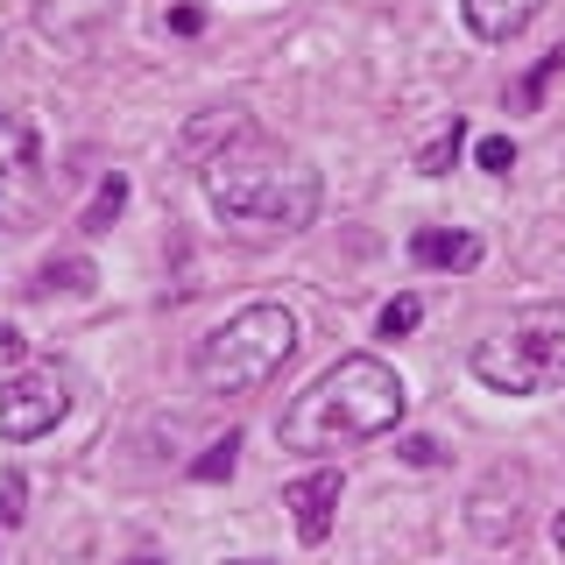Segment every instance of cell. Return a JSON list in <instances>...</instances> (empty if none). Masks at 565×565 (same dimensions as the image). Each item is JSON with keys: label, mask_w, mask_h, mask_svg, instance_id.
<instances>
[{"label": "cell", "mask_w": 565, "mask_h": 565, "mask_svg": "<svg viewBox=\"0 0 565 565\" xmlns=\"http://www.w3.org/2000/svg\"><path fill=\"white\" fill-rule=\"evenodd\" d=\"M403 411H411V388H403V375L382 353H340L326 375H311L290 396L276 438L290 452H347V446L396 431Z\"/></svg>", "instance_id": "obj_1"}, {"label": "cell", "mask_w": 565, "mask_h": 565, "mask_svg": "<svg viewBox=\"0 0 565 565\" xmlns=\"http://www.w3.org/2000/svg\"><path fill=\"white\" fill-rule=\"evenodd\" d=\"M199 184H205L212 220H220L226 234H247V241L305 234V226L318 220V170L305 163V156L262 141V135H241L234 149H220L199 170Z\"/></svg>", "instance_id": "obj_2"}, {"label": "cell", "mask_w": 565, "mask_h": 565, "mask_svg": "<svg viewBox=\"0 0 565 565\" xmlns=\"http://www.w3.org/2000/svg\"><path fill=\"white\" fill-rule=\"evenodd\" d=\"M290 353H297V318L290 311L282 305H241L199 340L191 367H199V382L212 396H255V388H269L282 375Z\"/></svg>", "instance_id": "obj_3"}, {"label": "cell", "mask_w": 565, "mask_h": 565, "mask_svg": "<svg viewBox=\"0 0 565 565\" xmlns=\"http://www.w3.org/2000/svg\"><path fill=\"white\" fill-rule=\"evenodd\" d=\"M467 367L481 375L494 396H537V388L565 382V297L523 305L502 332H488L467 353Z\"/></svg>", "instance_id": "obj_4"}, {"label": "cell", "mask_w": 565, "mask_h": 565, "mask_svg": "<svg viewBox=\"0 0 565 565\" xmlns=\"http://www.w3.org/2000/svg\"><path fill=\"white\" fill-rule=\"evenodd\" d=\"M71 411V382L57 367H22L8 388H0V438L29 446V438L57 431V417Z\"/></svg>", "instance_id": "obj_5"}, {"label": "cell", "mask_w": 565, "mask_h": 565, "mask_svg": "<svg viewBox=\"0 0 565 565\" xmlns=\"http://www.w3.org/2000/svg\"><path fill=\"white\" fill-rule=\"evenodd\" d=\"M340 488H347L340 467H311V473H297V481H282V509L297 516V537H305V544H326V537H332Z\"/></svg>", "instance_id": "obj_6"}, {"label": "cell", "mask_w": 565, "mask_h": 565, "mask_svg": "<svg viewBox=\"0 0 565 565\" xmlns=\"http://www.w3.org/2000/svg\"><path fill=\"white\" fill-rule=\"evenodd\" d=\"M241 135H247V120L234 114V106H212V114H199L184 135H177V163H199V170H205L212 156H220V149H234Z\"/></svg>", "instance_id": "obj_7"}, {"label": "cell", "mask_w": 565, "mask_h": 565, "mask_svg": "<svg viewBox=\"0 0 565 565\" xmlns=\"http://www.w3.org/2000/svg\"><path fill=\"white\" fill-rule=\"evenodd\" d=\"M411 262L417 269H473L481 262V234H467V226H417Z\"/></svg>", "instance_id": "obj_8"}, {"label": "cell", "mask_w": 565, "mask_h": 565, "mask_svg": "<svg viewBox=\"0 0 565 565\" xmlns=\"http://www.w3.org/2000/svg\"><path fill=\"white\" fill-rule=\"evenodd\" d=\"M537 8H544V0H459V14H467V29L481 35V43H509V35H523Z\"/></svg>", "instance_id": "obj_9"}, {"label": "cell", "mask_w": 565, "mask_h": 565, "mask_svg": "<svg viewBox=\"0 0 565 565\" xmlns=\"http://www.w3.org/2000/svg\"><path fill=\"white\" fill-rule=\"evenodd\" d=\"M93 282H99V269L85 255H50L43 269H35V290H43V297H57V290L78 297V290H93Z\"/></svg>", "instance_id": "obj_10"}, {"label": "cell", "mask_w": 565, "mask_h": 565, "mask_svg": "<svg viewBox=\"0 0 565 565\" xmlns=\"http://www.w3.org/2000/svg\"><path fill=\"white\" fill-rule=\"evenodd\" d=\"M120 205H128V177H99V191H93V205H85L78 212V226H85V234H106V226H114L120 220Z\"/></svg>", "instance_id": "obj_11"}, {"label": "cell", "mask_w": 565, "mask_h": 565, "mask_svg": "<svg viewBox=\"0 0 565 565\" xmlns=\"http://www.w3.org/2000/svg\"><path fill=\"white\" fill-rule=\"evenodd\" d=\"M558 71H565V43H558V50H544V57L530 64L516 85H509V106H516V114H523V106H537V99H544V85H552Z\"/></svg>", "instance_id": "obj_12"}, {"label": "cell", "mask_w": 565, "mask_h": 565, "mask_svg": "<svg viewBox=\"0 0 565 565\" xmlns=\"http://www.w3.org/2000/svg\"><path fill=\"white\" fill-rule=\"evenodd\" d=\"M459 141H467V120L452 114L446 128H438V135H431V141H424V149H417V170H424V177H446V163L459 156Z\"/></svg>", "instance_id": "obj_13"}, {"label": "cell", "mask_w": 565, "mask_h": 565, "mask_svg": "<svg viewBox=\"0 0 565 565\" xmlns=\"http://www.w3.org/2000/svg\"><path fill=\"white\" fill-rule=\"evenodd\" d=\"M234 452H241V438H234V431L212 438V446L191 459V481H226V473H234Z\"/></svg>", "instance_id": "obj_14"}, {"label": "cell", "mask_w": 565, "mask_h": 565, "mask_svg": "<svg viewBox=\"0 0 565 565\" xmlns=\"http://www.w3.org/2000/svg\"><path fill=\"white\" fill-rule=\"evenodd\" d=\"M417 318H424V305H417L411 290H403V297H388V305H382L375 332H382V340H403V332H417Z\"/></svg>", "instance_id": "obj_15"}, {"label": "cell", "mask_w": 565, "mask_h": 565, "mask_svg": "<svg viewBox=\"0 0 565 565\" xmlns=\"http://www.w3.org/2000/svg\"><path fill=\"white\" fill-rule=\"evenodd\" d=\"M473 156H481V170H494V177L516 170V141H509V135H481V141H473Z\"/></svg>", "instance_id": "obj_16"}, {"label": "cell", "mask_w": 565, "mask_h": 565, "mask_svg": "<svg viewBox=\"0 0 565 565\" xmlns=\"http://www.w3.org/2000/svg\"><path fill=\"white\" fill-rule=\"evenodd\" d=\"M396 452H403V467H438V438H424V431H403Z\"/></svg>", "instance_id": "obj_17"}, {"label": "cell", "mask_w": 565, "mask_h": 565, "mask_svg": "<svg viewBox=\"0 0 565 565\" xmlns=\"http://www.w3.org/2000/svg\"><path fill=\"white\" fill-rule=\"evenodd\" d=\"M170 29L177 35H199L205 29V8H199V0H177V8H170Z\"/></svg>", "instance_id": "obj_18"}, {"label": "cell", "mask_w": 565, "mask_h": 565, "mask_svg": "<svg viewBox=\"0 0 565 565\" xmlns=\"http://www.w3.org/2000/svg\"><path fill=\"white\" fill-rule=\"evenodd\" d=\"M22 523V481H0V530Z\"/></svg>", "instance_id": "obj_19"}, {"label": "cell", "mask_w": 565, "mask_h": 565, "mask_svg": "<svg viewBox=\"0 0 565 565\" xmlns=\"http://www.w3.org/2000/svg\"><path fill=\"white\" fill-rule=\"evenodd\" d=\"M552 544H558V558H565V509L552 516Z\"/></svg>", "instance_id": "obj_20"}, {"label": "cell", "mask_w": 565, "mask_h": 565, "mask_svg": "<svg viewBox=\"0 0 565 565\" xmlns=\"http://www.w3.org/2000/svg\"><path fill=\"white\" fill-rule=\"evenodd\" d=\"M128 565H170V558H149V552H141V558H128Z\"/></svg>", "instance_id": "obj_21"}, {"label": "cell", "mask_w": 565, "mask_h": 565, "mask_svg": "<svg viewBox=\"0 0 565 565\" xmlns=\"http://www.w3.org/2000/svg\"><path fill=\"white\" fill-rule=\"evenodd\" d=\"M8 128H14V114H8V106H0V135H8Z\"/></svg>", "instance_id": "obj_22"}, {"label": "cell", "mask_w": 565, "mask_h": 565, "mask_svg": "<svg viewBox=\"0 0 565 565\" xmlns=\"http://www.w3.org/2000/svg\"><path fill=\"white\" fill-rule=\"evenodd\" d=\"M234 565H247V558H234Z\"/></svg>", "instance_id": "obj_23"}]
</instances>
